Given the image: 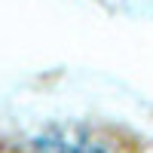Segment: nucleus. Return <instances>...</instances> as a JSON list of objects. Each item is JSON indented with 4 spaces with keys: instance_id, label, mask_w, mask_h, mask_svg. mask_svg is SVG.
<instances>
[{
    "instance_id": "nucleus-1",
    "label": "nucleus",
    "mask_w": 153,
    "mask_h": 153,
    "mask_svg": "<svg viewBox=\"0 0 153 153\" xmlns=\"http://www.w3.org/2000/svg\"><path fill=\"white\" fill-rule=\"evenodd\" d=\"M31 153H144L138 135L113 123H68L43 132Z\"/></svg>"
}]
</instances>
